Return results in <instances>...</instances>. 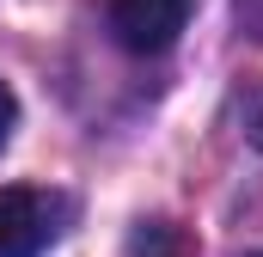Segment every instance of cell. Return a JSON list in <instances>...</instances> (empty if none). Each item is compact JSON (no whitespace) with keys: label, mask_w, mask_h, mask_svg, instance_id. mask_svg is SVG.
<instances>
[{"label":"cell","mask_w":263,"mask_h":257,"mask_svg":"<svg viewBox=\"0 0 263 257\" xmlns=\"http://www.w3.org/2000/svg\"><path fill=\"white\" fill-rule=\"evenodd\" d=\"M67 221V202L31 184L0 190V257H43Z\"/></svg>","instance_id":"6da1fadb"},{"label":"cell","mask_w":263,"mask_h":257,"mask_svg":"<svg viewBox=\"0 0 263 257\" xmlns=\"http://www.w3.org/2000/svg\"><path fill=\"white\" fill-rule=\"evenodd\" d=\"M104 12H110V31H117L123 49L159 56V49L178 43V31L190 19V0H104Z\"/></svg>","instance_id":"7a4b0ae2"},{"label":"cell","mask_w":263,"mask_h":257,"mask_svg":"<svg viewBox=\"0 0 263 257\" xmlns=\"http://www.w3.org/2000/svg\"><path fill=\"white\" fill-rule=\"evenodd\" d=\"M129 257H196L190 233L172 227V221H141L129 233Z\"/></svg>","instance_id":"3957f363"},{"label":"cell","mask_w":263,"mask_h":257,"mask_svg":"<svg viewBox=\"0 0 263 257\" xmlns=\"http://www.w3.org/2000/svg\"><path fill=\"white\" fill-rule=\"evenodd\" d=\"M239 123H245V141L263 147V86H251V92L239 98Z\"/></svg>","instance_id":"277c9868"},{"label":"cell","mask_w":263,"mask_h":257,"mask_svg":"<svg viewBox=\"0 0 263 257\" xmlns=\"http://www.w3.org/2000/svg\"><path fill=\"white\" fill-rule=\"evenodd\" d=\"M239 31L263 43V0H239Z\"/></svg>","instance_id":"5b68a950"},{"label":"cell","mask_w":263,"mask_h":257,"mask_svg":"<svg viewBox=\"0 0 263 257\" xmlns=\"http://www.w3.org/2000/svg\"><path fill=\"white\" fill-rule=\"evenodd\" d=\"M12 123H18V104H12V92L0 86V147L12 141Z\"/></svg>","instance_id":"8992f818"},{"label":"cell","mask_w":263,"mask_h":257,"mask_svg":"<svg viewBox=\"0 0 263 257\" xmlns=\"http://www.w3.org/2000/svg\"><path fill=\"white\" fill-rule=\"evenodd\" d=\"M251 257H263V251H251Z\"/></svg>","instance_id":"52a82bcc"}]
</instances>
